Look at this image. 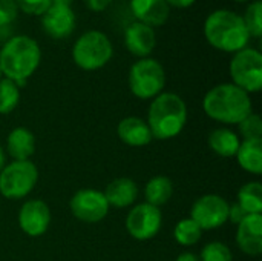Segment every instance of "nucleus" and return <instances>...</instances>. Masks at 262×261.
I'll list each match as a JSON object with an SVG mask.
<instances>
[{
  "label": "nucleus",
  "mask_w": 262,
  "mask_h": 261,
  "mask_svg": "<svg viewBox=\"0 0 262 261\" xmlns=\"http://www.w3.org/2000/svg\"><path fill=\"white\" fill-rule=\"evenodd\" d=\"M41 60L38 43L28 35H14L0 48V69L18 88L37 71Z\"/></svg>",
  "instance_id": "nucleus-1"
},
{
  "label": "nucleus",
  "mask_w": 262,
  "mask_h": 261,
  "mask_svg": "<svg viewBox=\"0 0 262 261\" xmlns=\"http://www.w3.org/2000/svg\"><path fill=\"white\" fill-rule=\"evenodd\" d=\"M84 3L91 11L100 12V11H104L112 3V0H84Z\"/></svg>",
  "instance_id": "nucleus-32"
},
{
  "label": "nucleus",
  "mask_w": 262,
  "mask_h": 261,
  "mask_svg": "<svg viewBox=\"0 0 262 261\" xmlns=\"http://www.w3.org/2000/svg\"><path fill=\"white\" fill-rule=\"evenodd\" d=\"M175 261H201V260H200V257H198V255H195V254H192V252H184V254L178 255Z\"/></svg>",
  "instance_id": "nucleus-34"
},
{
  "label": "nucleus",
  "mask_w": 262,
  "mask_h": 261,
  "mask_svg": "<svg viewBox=\"0 0 262 261\" xmlns=\"http://www.w3.org/2000/svg\"><path fill=\"white\" fill-rule=\"evenodd\" d=\"M72 2H74V0H52L54 5H66V6H71Z\"/></svg>",
  "instance_id": "nucleus-36"
},
{
  "label": "nucleus",
  "mask_w": 262,
  "mask_h": 261,
  "mask_svg": "<svg viewBox=\"0 0 262 261\" xmlns=\"http://www.w3.org/2000/svg\"><path fill=\"white\" fill-rule=\"evenodd\" d=\"M157 45V37L154 28L141 23L134 22L124 31V46L127 51L140 58L147 57Z\"/></svg>",
  "instance_id": "nucleus-14"
},
{
  "label": "nucleus",
  "mask_w": 262,
  "mask_h": 261,
  "mask_svg": "<svg viewBox=\"0 0 262 261\" xmlns=\"http://www.w3.org/2000/svg\"><path fill=\"white\" fill-rule=\"evenodd\" d=\"M51 225V209L41 200H28L18 211V226L29 237L43 235Z\"/></svg>",
  "instance_id": "nucleus-12"
},
{
  "label": "nucleus",
  "mask_w": 262,
  "mask_h": 261,
  "mask_svg": "<svg viewBox=\"0 0 262 261\" xmlns=\"http://www.w3.org/2000/svg\"><path fill=\"white\" fill-rule=\"evenodd\" d=\"M233 2H238V3H244V2H249V0H233Z\"/></svg>",
  "instance_id": "nucleus-37"
},
{
  "label": "nucleus",
  "mask_w": 262,
  "mask_h": 261,
  "mask_svg": "<svg viewBox=\"0 0 262 261\" xmlns=\"http://www.w3.org/2000/svg\"><path fill=\"white\" fill-rule=\"evenodd\" d=\"M229 208L230 205L221 195L206 194L193 203L190 218L201 228V231L218 229L229 222Z\"/></svg>",
  "instance_id": "nucleus-9"
},
{
  "label": "nucleus",
  "mask_w": 262,
  "mask_h": 261,
  "mask_svg": "<svg viewBox=\"0 0 262 261\" xmlns=\"http://www.w3.org/2000/svg\"><path fill=\"white\" fill-rule=\"evenodd\" d=\"M41 26L52 38H64L75 29V12L66 5H51L41 15Z\"/></svg>",
  "instance_id": "nucleus-13"
},
{
  "label": "nucleus",
  "mask_w": 262,
  "mask_h": 261,
  "mask_svg": "<svg viewBox=\"0 0 262 261\" xmlns=\"http://www.w3.org/2000/svg\"><path fill=\"white\" fill-rule=\"evenodd\" d=\"M5 162H6V158H5V151H3V148L0 146V171H2L3 166H5Z\"/></svg>",
  "instance_id": "nucleus-35"
},
{
  "label": "nucleus",
  "mask_w": 262,
  "mask_h": 261,
  "mask_svg": "<svg viewBox=\"0 0 262 261\" xmlns=\"http://www.w3.org/2000/svg\"><path fill=\"white\" fill-rule=\"evenodd\" d=\"M250 37L259 38L262 35V3L261 0L250 2L244 15H241Z\"/></svg>",
  "instance_id": "nucleus-26"
},
{
  "label": "nucleus",
  "mask_w": 262,
  "mask_h": 261,
  "mask_svg": "<svg viewBox=\"0 0 262 261\" xmlns=\"http://www.w3.org/2000/svg\"><path fill=\"white\" fill-rule=\"evenodd\" d=\"M6 149L14 160H29L35 152V137L26 128H14L8 135Z\"/></svg>",
  "instance_id": "nucleus-19"
},
{
  "label": "nucleus",
  "mask_w": 262,
  "mask_h": 261,
  "mask_svg": "<svg viewBox=\"0 0 262 261\" xmlns=\"http://www.w3.org/2000/svg\"><path fill=\"white\" fill-rule=\"evenodd\" d=\"M203 231L192 218H183L173 229V237L181 246H193L201 240Z\"/></svg>",
  "instance_id": "nucleus-24"
},
{
  "label": "nucleus",
  "mask_w": 262,
  "mask_h": 261,
  "mask_svg": "<svg viewBox=\"0 0 262 261\" xmlns=\"http://www.w3.org/2000/svg\"><path fill=\"white\" fill-rule=\"evenodd\" d=\"M117 134L120 140L134 148L146 146L152 142V132L147 126V123L140 117H126L118 123Z\"/></svg>",
  "instance_id": "nucleus-17"
},
{
  "label": "nucleus",
  "mask_w": 262,
  "mask_h": 261,
  "mask_svg": "<svg viewBox=\"0 0 262 261\" xmlns=\"http://www.w3.org/2000/svg\"><path fill=\"white\" fill-rule=\"evenodd\" d=\"M239 125V132L244 140H256L262 138V120L258 114H249Z\"/></svg>",
  "instance_id": "nucleus-28"
},
{
  "label": "nucleus",
  "mask_w": 262,
  "mask_h": 261,
  "mask_svg": "<svg viewBox=\"0 0 262 261\" xmlns=\"http://www.w3.org/2000/svg\"><path fill=\"white\" fill-rule=\"evenodd\" d=\"M72 215L83 223H98L109 212V203L101 191L80 189L71 198Z\"/></svg>",
  "instance_id": "nucleus-11"
},
{
  "label": "nucleus",
  "mask_w": 262,
  "mask_h": 261,
  "mask_svg": "<svg viewBox=\"0 0 262 261\" xmlns=\"http://www.w3.org/2000/svg\"><path fill=\"white\" fill-rule=\"evenodd\" d=\"M238 206L247 215H261L262 185L259 182L246 183L238 192Z\"/></svg>",
  "instance_id": "nucleus-23"
},
{
  "label": "nucleus",
  "mask_w": 262,
  "mask_h": 261,
  "mask_svg": "<svg viewBox=\"0 0 262 261\" xmlns=\"http://www.w3.org/2000/svg\"><path fill=\"white\" fill-rule=\"evenodd\" d=\"M20 102V88L9 78H0V114L12 112Z\"/></svg>",
  "instance_id": "nucleus-25"
},
{
  "label": "nucleus",
  "mask_w": 262,
  "mask_h": 261,
  "mask_svg": "<svg viewBox=\"0 0 262 261\" xmlns=\"http://www.w3.org/2000/svg\"><path fill=\"white\" fill-rule=\"evenodd\" d=\"M201 261H232L233 255L227 245L221 242H212L206 245L201 251Z\"/></svg>",
  "instance_id": "nucleus-27"
},
{
  "label": "nucleus",
  "mask_w": 262,
  "mask_h": 261,
  "mask_svg": "<svg viewBox=\"0 0 262 261\" xmlns=\"http://www.w3.org/2000/svg\"><path fill=\"white\" fill-rule=\"evenodd\" d=\"M114 48L109 37L97 29L83 32L72 46V60L83 71H97L109 63Z\"/></svg>",
  "instance_id": "nucleus-5"
},
{
  "label": "nucleus",
  "mask_w": 262,
  "mask_h": 261,
  "mask_svg": "<svg viewBox=\"0 0 262 261\" xmlns=\"http://www.w3.org/2000/svg\"><path fill=\"white\" fill-rule=\"evenodd\" d=\"M38 182V169L29 160H14L0 171V194L8 200H20L29 195Z\"/></svg>",
  "instance_id": "nucleus-7"
},
{
  "label": "nucleus",
  "mask_w": 262,
  "mask_h": 261,
  "mask_svg": "<svg viewBox=\"0 0 262 261\" xmlns=\"http://www.w3.org/2000/svg\"><path fill=\"white\" fill-rule=\"evenodd\" d=\"M147 126L157 140H170L181 134L187 123V106L173 92H161L149 106Z\"/></svg>",
  "instance_id": "nucleus-3"
},
{
  "label": "nucleus",
  "mask_w": 262,
  "mask_h": 261,
  "mask_svg": "<svg viewBox=\"0 0 262 261\" xmlns=\"http://www.w3.org/2000/svg\"><path fill=\"white\" fill-rule=\"evenodd\" d=\"M130 9L137 22L150 28L164 25L170 14V6L166 0H130Z\"/></svg>",
  "instance_id": "nucleus-16"
},
{
  "label": "nucleus",
  "mask_w": 262,
  "mask_h": 261,
  "mask_svg": "<svg viewBox=\"0 0 262 261\" xmlns=\"http://www.w3.org/2000/svg\"><path fill=\"white\" fill-rule=\"evenodd\" d=\"M204 112L215 122L226 125H238L252 114L250 94L233 83H221L213 86L203 100Z\"/></svg>",
  "instance_id": "nucleus-2"
},
{
  "label": "nucleus",
  "mask_w": 262,
  "mask_h": 261,
  "mask_svg": "<svg viewBox=\"0 0 262 261\" xmlns=\"http://www.w3.org/2000/svg\"><path fill=\"white\" fill-rule=\"evenodd\" d=\"M2 77H3V74H2V69H0V78H2Z\"/></svg>",
  "instance_id": "nucleus-38"
},
{
  "label": "nucleus",
  "mask_w": 262,
  "mask_h": 261,
  "mask_svg": "<svg viewBox=\"0 0 262 261\" xmlns=\"http://www.w3.org/2000/svg\"><path fill=\"white\" fill-rule=\"evenodd\" d=\"M172 194H173V183L169 177L164 175H157L150 178L144 188L146 203L157 208L166 205L172 198Z\"/></svg>",
  "instance_id": "nucleus-22"
},
{
  "label": "nucleus",
  "mask_w": 262,
  "mask_h": 261,
  "mask_svg": "<svg viewBox=\"0 0 262 261\" xmlns=\"http://www.w3.org/2000/svg\"><path fill=\"white\" fill-rule=\"evenodd\" d=\"M17 8L29 15H43L52 5V0H14Z\"/></svg>",
  "instance_id": "nucleus-29"
},
{
  "label": "nucleus",
  "mask_w": 262,
  "mask_h": 261,
  "mask_svg": "<svg viewBox=\"0 0 262 261\" xmlns=\"http://www.w3.org/2000/svg\"><path fill=\"white\" fill-rule=\"evenodd\" d=\"M236 243L239 249L252 257L262 254V215H247L236 231Z\"/></svg>",
  "instance_id": "nucleus-15"
},
{
  "label": "nucleus",
  "mask_w": 262,
  "mask_h": 261,
  "mask_svg": "<svg viewBox=\"0 0 262 261\" xmlns=\"http://www.w3.org/2000/svg\"><path fill=\"white\" fill-rule=\"evenodd\" d=\"M18 14V8L14 0H0V28H8Z\"/></svg>",
  "instance_id": "nucleus-30"
},
{
  "label": "nucleus",
  "mask_w": 262,
  "mask_h": 261,
  "mask_svg": "<svg viewBox=\"0 0 262 261\" xmlns=\"http://www.w3.org/2000/svg\"><path fill=\"white\" fill-rule=\"evenodd\" d=\"M204 35L215 49L233 54L247 48L250 40L243 17L229 9H216L207 15Z\"/></svg>",
  "instance_id": "nucleus-4"
},
{
  "label": "nucleus",
  "mask_w": 262,
  "mask_h": 261,
  "mask_svg": "<svg viewBox=\"0 0 262 261\" xmlns=\"http://www.w3.org/2000/svg\"><path fill=\"white\" fill-rule=\"evenodd\" d=\"M169 6H173V8H180V9H184V8H189L192 6L196 0H166Z\"/></svg>",
  "instance_id": "nucleus-33"
},
{
  "label": "nucleus",
  "mask_w": 262,
  "mask_h": 261,
  "mask_svg": "<svg viewBox=\"0 0 262 261\" xmlns=\"http://www.w3.org/2000/svg\"><path fill=\"white\" fill-rule=\"evenodd\" d=\"M239 166L255 175L262 174V138L244 140L239 145V149L235 155Z\"/></svg>",
  "instance_id": "nucleus-20"
},
{
  "label": "nucleus",
  "mask_w": 262,
  "mask_h": 261,
  "mask_svg": "<svg viewBox=\"0 0 262 261\" xmlns=\"http://www.w3.org/2000/svg\"><path fill=\"white\" fill-rule=\"evenodd\" d=\"M230 77L233 85L247 94L259 92L262 88V54L255 48H244L232 57Z\"/></svg>",
  "instance_id": "nucleus-8"
},
{
  "label": "nucleus",
  "mask_w": 262,
  "mask_h": 261,
  "mask_svg": "<svg viewBox=\"0 0 262 261\" xmlns=\"http://www.w3.org/2000/svg\"><path fill=\"white\" fill-rule=\"evenodd\" d=\"M127 82L130 92L135 97L149 100L163 92L166 85V72L158 60L144 57L130 66Z\"/></svg>",
  "instance_id": "nucleus-6"
},
{
  "label": "nucleus",
  "mask_w": 262,
  "mask_h": 261,
  "mask_svg": "<svg viewBox=\"0 0 262 261\" xmlns=\"http://www.w3.org/2000/svg\"><path fill=\"white\" fill-rule=\"evenodd\" d=\"M241 140L236 132L227 128H218L209 134L210 149L221 157H235L239 149Z\"/></svg>",
  "instance_id": "nucleus-21"
},
{
  "label": "nucleus",
  "mask_w": 262,
  "mask_h": 261,
  "mask_svg": "<svg viewBox=\"0 0 262 261\" xmlns=\"http://www.w3.org/2000/svg\"><path fill=\"white\" fill-rule=\"evenodd\" d=\"M109 206L115 208H127L130 206L138 197V186L132 178L120 177L111 182L103 192Z\"/></svg>",
  "instance_id": "nucleus-18"
},
{
  "label": "nucleus",
  "mask_w": 262,
  "mask_h": 261,
  "mask_svg": "<svg viewBox=\"0 0 262 261\" xmlns=\"http://www.w3.org/2000/svg\"><path fill=\"white\" fill-rule=\"evenodd\" d=\"M246 217H247V214L238 206V203H235V205H232V206L229 208V220H230L232 223L239 225Z\"/></svg>",
  "instance_id": "nucleus-31"
},
{
  "label": "nucleus",
  "mask_w": 262,
  "mask_h": 261,
  "mask_svg": "<svg viewBox=\"0 0 262 261\" xmlns=\"http://www.w3.org/2000/svg\"><path fill=\"white\" fill-rule=\"evenodd\" d=\"M163 223V214L160 208L149 203H140L134 206L126 217V229L129 235L138 242H147L154 238Z\"/></svg>",
  "instance_id": "nucleus-10"
}]
</instances>
